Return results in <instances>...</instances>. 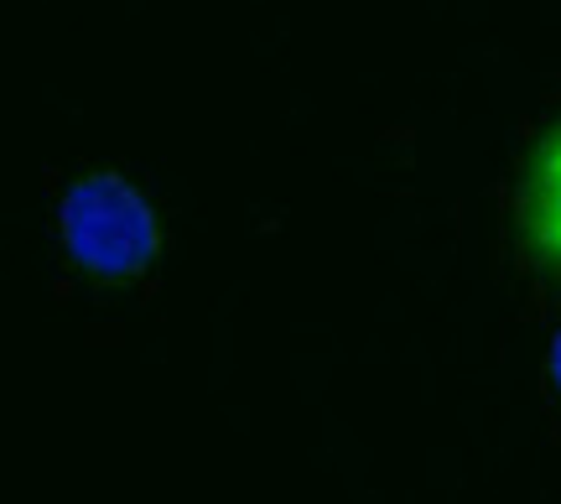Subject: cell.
Here are the masks:
<instances>
[{"label": "cell", "instance_id": "7a4b0ae2", "mask_svg": "<svg viewBox=\"0 0 561 504\" xmlns=\"http://www.w3.org/2000/svg\"><path fill=\"white\" fill-rule=\"evenodd\" d=\"M525 224L546 261L561 265V125L536 146L525 167Z\"/></svg>", "mask_w": 561, "mask_h": 504}, {"label": "cell", "instance_id": "6da1fadb", "mask_svg": "<svg viewBox=\"0 0 561 504\" xmlns=\"http://www.w3.org/2000/svg\"><path fill=\"white\" fill-rule=\"evenodd\" d=\"M58 224L68 255L100 282H136V276L151 271L161 250L151 203L140 198L130 182L110 177V172L73 182L58 208Z\"/></svg>", "mask_w": 561, "mask_h": 504}, {"label": "cell", "instance_id": "3957f363", "mask_svg": "<svg viewBox=\"0 0 561 504\" xmlns=\"http://www.w3.org/2000/svg\"><path fill=\"white\" fill-rule=\"evenodd\" d=\"M551 390L561 396V339H557V348H551Z\"/></svg>", "mask_w": 561, "mask_h": 504}]
</instances>
